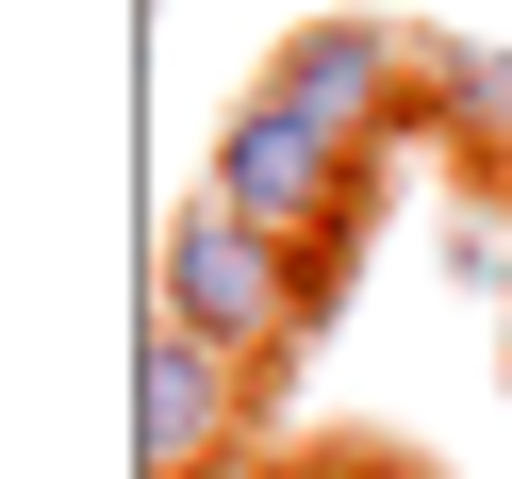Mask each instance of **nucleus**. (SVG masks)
<instances>
[{
    "instance_id": "obj_3",
    "label": "nucleus",
    "mask_w": 512,
    "mask_h": 479,
    "mask_svg": "<svg viewBox=\"0 0 512 479\" xmlns=\"http://www.w3.org/2000/svg\"><path fill=\"white\" fill-rule=\"evenodd\" d=\"M265 100H298L331 149H380L430 116V34H397V17H298L265 67Z\"/></svg>"
},
{
    "instance_id": "obj_2",
    "label": "nucleus",
    "mask_w": 512,
    "mask_h": 479,
    "mask_svg": "<svg viewBox=\"0 0 512 479\" xmlns=\"http://www.w3.org/2000/svg\"><path fill=\"white\" fill-rule=\"evenodd\" d=\"M215 199H232L248 232H281V248H347V232H364V149H331L298 100L248 83L232 133H215Z\"/></svg>"
},
{
    "instance_id": "obj_1",
    "label": "nucleus",
    "mask_w": 512,
    "mask_h": 479,
    "mask_svg": "<svg viewBox=\"0 0 512 479\" xmlns=\"http://www.w3.org/2000/svg\"><path fill=\"white\" fill-rule=\"evenodd\" d=\"M149 314L199 331V347H232V364H281V347H314V265L281 232H248L232 199H199V215L149 232Z\"/></svg>"
},
{
    "instance_id": "obj_6",
    "label": "nucleus",
    "mask_w": 512,
    "mask_h": 479,
    "mask_svg": "<svg viewBox=\"0 0 512 479\" xmlns=\"http://www.w3.org/2000/svg\"><path fill=\"white\" fill-rule=\"evenodd\" d=\"M463 281H479V298H496V314H512V248H463Z\"/></svg>"
},
{
    "instance_id": "obj_4",
    "label": "nucleus",
    "mask_w": 512,
    "mask_h": 479,
    "mask_svg": "<svg viewBox=\"0 0 512 479\" xmlns=\"http://www.w3.org/2000/svg\"><path fill=\"white\" fill-rule=\"evenodd\" d=\"M232 413H248V364L149 314V347H133V463L149 479H215L232 463Z\"/></svg>"
},
{
    "instance_id": "obj_5",
    "label": "nucleus",
    "mask_w": 512,
    "mask_h": 479,
    "mask_svg": "<svg viewBox=\"0 0 512 479\" xmlns=\"http://www.w3.org/2000/svg\"><path fill=\"white\" fill-rule=\"evenodd\" d=\"M430 116H446V133H512V50L430 34Z\"/></svg>"
}]
</instances>
